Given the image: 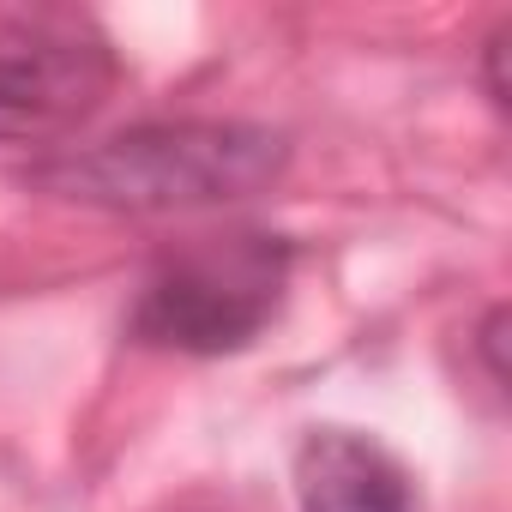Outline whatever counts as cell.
I'll use <instances>...</instances> for the list:
<instances>
[{
    "instance_id": "cell-1",
    "label": "cell",
    "mask_w": 512,
    "mask_h": 512,
    "mask_svg": "<svg viewBox=\"0 0 512 512\" xmlns=\"http://www.w3.org/2000/svg\"><path fill=\"white\" fill-rule=\"evenodd\" d=\"M290 169V133L260 121H145L97 145H61L31 163L25 187L127 217L211 211L272 193Z\"/></svg>"
},
{
    "instance_id": "cell-2",
    "label": "cell",
    "mask_w": 512,
    "mask_h": 512,
    "mask_svg": "<svg viewBox=\"0 0 512 512\" xmlns=\"http://www.w3.org/2000/svg\"><path fill=\"white\" fill-rule=\"evenodd\" d=\"M290 278H296V247L278 229L187 235L151 260L127 314V338L199 362L241 356L284 314Z\"/></svg>"
},
{
    "instance_id": "cell-3",
    "label": "cell",
    "mask_w": 512,
    "mask_h": 512,
    "mask_svg": "<svg viewBox=\"0 0 512 512\" xmlns=\"http://www.w3.org/2000/svg\"><path fill=\"white\" fill-rule=\"evenodd\" d=\"M121 85V55L97 19L67 7L0 13V145H61Z\"/></svg>"
},
{
    "instance_id": "cell-4",
    "label": "cell",
    "mask_w": 512,
    "mask_h": 512,
    "mask_svg": "<svg viewBox=\"0 0 512 512\" xmlns=\"http://www.w3.org/2000/svg\"><path fill=\"white\" fill-rule=\"evenodd\" d=\"M290 476L302 512H422L416 476L362 428H308Z\"/></svg>"
},
{
    "instance_id": "cell-5",
    "label": "cell",
    "mask_w": 512,
    "mask_h": 512,
    "mask_svg": "<svg viewBox=\"0 0 512 512\" xmlns=\"http://www.w3.org/2000/svg\"><path fill=\"white\" fill-rule=\"evenodd\" d=\"M506 43H512V19H500L482 43V85H488V103L506 109V79H500V61H506Z\"/></svg>"
}]
</instances>
